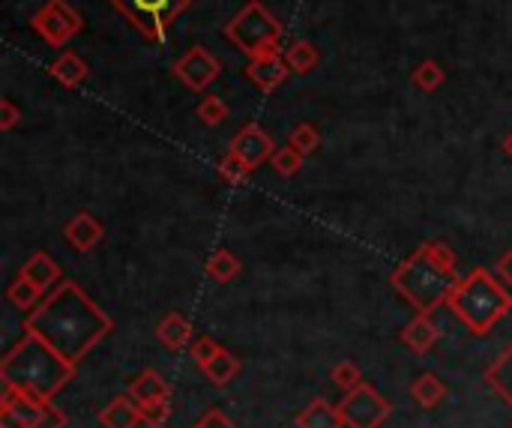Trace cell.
Returning a JSON list of instances; mask_svg holds the SVG:
<instances>
[{"label": "cell", "instance_id": "obj_14", "mask_svg": "<svg viewBox=\"0 0 512 428\" xmlns=\"http://www.w3.org/2000/svg\"><path fill=\"white\" fill-rule=\"evenodd\" d=\"M399 339H402L405 348H411L414 354L423 357V354H429V351L441 342V330H438V324L432 321V315L417 312V318L408 321V324L402 327Z\"/></svg>", "mask_w": 512, "mask_h": 428}, {"label": "cell", "instance_id": "obj_10", "mask_svg": "<svg viewBox=\"0 0 512 428\" xmlns=\"http://www.w3.org/2000/svg\"><path fill=\"white\" fill-rule=\"evenodd\" d=\"M228 150H234L240 159H246V162H249V168L255 171V168H261L264 162H270V159H273V153H276L279 147H276L273 135H270V132H264L258 123H246V126L231 138Z\"/></svg>", "mask_w": 512, "mask_h": 428}, {"label": "cell", "instance_id": "obj_7", "mask_svg": "<svg viewBox=\"0 0 512 428\" xmlns=\"http://www.w3.org/2000/svg\"><path fill=\"white\" fill-rule=\"evenodd\" d=\"M30 27L51 48H66V42L84 30V15L69 0H45L30 15Z\"/></svg>", "mask_w": 512, "mask_h": 428}, {"label": "cell", "instance_id": "obj_22", "mask_svg": "<svg viewBox=\"0 0 512 428\" xmlns=\"http://www.w3.org/2000/svg\"><path fill=\"white\" fill-rule=\"evenodd\" d=\"M285 63L291 66V72L297 75H309L321 66V51L318 45H312L309 39H294L288 48H285Z\"/></svg>", "mask_w": 512, "mask_h": 428}, {"label": "cell", "instance_id": "obj_29", "mask_svg": "<svg viewBox=\"0 0 512 428\" xmlns=\"http://www.w3.org/2000/svg\"><path fill=\"white\" fill-rule=\"evenodd\" d=\"M228 114H231V108H228V102L219 99V96H204V99L198 102V108H195V117H198L204 126H219V123L228 120Z\"/></svg>", "mask_w": 512, "mask_h": 428}, {"label": "cell", "instance_id": "obj_8", "mask_svg": "<svg viewBox=\"0 0 512 428\" xmlns=\"http://www.w3.org/2000/svg\"><path fill=\"white\" fill-rule=\"evenodd\" d=\"M393 402H387L372 384H360L357 390L345 393V399L339 402V414L345 428H381L393 417Z\"/></svg>", "mask_w": 512, "mask_h": 428}, {"label": "cell", "instance_id": "obj_31", "mask_svg": "<svg viewBox=\"0 0 512 428\" xmlns=\"http://www.w3.org/2000/svg\"><path fill=\"white\" fill-rule=\"evenodd\" d=\"M330 381H333L339 390L351 393V390H357V387L363 384V372H360V366H357L354 360H342V363H336V366L330 369Z\"/></svg>", "mask_w": 512, "mask_h": 428}, {"label": "cell", "instance_id": "obj_5", "mask_svg": "<svg viewBox=\"0 0 512 428\" xmlns=\"http://www.w3.org/2000/svg\"><path fill=\"white\" fill-rule=\"evenodd\" d=\"M225 39L234 42L243 54L249 57H261V54H273V51H285L282 42V24L279 18L261 3V0H249L228 24H225Z\"/></svg>", "mask_w": 512, "mask_h": 428}, {"label": "cell", "instance_id": "obj_26", "mask_svg": "<svg viewBox=\"0 0 512 428\" xmlns=\"http://www.w3.org/2000/svg\"><path fill=\"white\" fill-rule=\"evenodd\" d=\"M42 291L33 285V282H27L24 276H15L12 279V285L6 288V300L15 306V309H21V312H33L39 303H42Z\"/></svg>", "mask_w": 512, "mask_h": 428}, {"label": "cell", "instance_id": "obj_25", "mask_svg": "<svg viewBox=\"0 0 512 428\" xmlns=\"http://www.w3.org/2000/svg\"><path fill=\"white\" fill-rule=\"evenodd\" d=\"M411 81H414V87L417 90H423V93H435V90H441L444 87V81H447V69L438 63V60H420L417 66H414V72H411Z\"/></svg>", "mask_w": 512, "mask_h": 428}, {"label": "cell", "instance_id": "obj_33", "mask_svg": "<svg viewBox=\"0 0 512 428\" xmlns=\"http://www.w3.org/2000/svg\"><path fill=\"white\" fill-rule=\"evenodd\" d=\"M138 411H141V423L147 428H162L168 423V417H171V405H168V399L165 402H147V405H138Z\"/></svg>", "mask_w": 512, "mask_h": 428}, {"label": "cell", "instance_id": "obj_20", "mask_svg": "<svg viewBox=\"0 0 512 428\" xmlns=\"http://www.w3.org/2000/svg\"><path fill=\"white\" fill-rule=\"evenodd\" d=\"M411 399H414L423 411H435V408H441V405L450 399V387H447L438 375L426 372V375H420V378L411 384Z\"/></svg>", "mask_w": 512, "mask_h": 428}, {"label": "cell", "instance_id": "obj_18", "mask_svg": "<svg viewBox=\"0 0 512 428\" xmlns=\"http://www.w3.org/2000/svg\"><path fill=\"white\" fill-rule=\"evenodd\" d=\"M297 428H345L339 405H330L324 396H315L300 414H297Z\"/></svg>", "mask_w": 512, "mask_h": 428}, {"label": "cell", "instance_id": "obj_13", "mask_svg": "<svg viewBox=\"0 0 512 428\" xmlns=\"http://www.w3.org/2000/svg\"><path fill=\"white\" fill-rule=\"evenodd\" d=\"M18 276H24L27 282H33L42 294L54 291V288L63 282V270H60V264H57L48 252H33V255L18 267Z\"/></svg>", "mask_w": 512, "mask_h": 428}, {"label": "cell", "instance_id": "obj_34", "mask_svg": "<svg viewBox=\"0 0 512 428\" xmlns=\"http://www.w3.org/2000/svg\"><path fill=\"white\" fill-rule=\"evenodd\" d=\"M219 351H222V345H219L216 339H210V336H198V339L192 342V348H189V354H192V360H195L198 369H204Z\"/></svg>", "mask_w": 512, "mask_h": 428}, {"label": "cell", "instance_id": "obj_9", "mask_svg": "<svg viewBox=\"0 0 512 428\" xmlns=\"http://www.w3.org/2000/svg\"><path fill=\"white\" fill-rule=\"evenodd\" d=\"M171 72H174V75H177L189 90L204 93V90L219 78V72H222V60H219L210 48H204V45H192L186 54H180V57L174 60Z\"/></svg>", "mask_w": 512, "mask_h": 428}, {"label": "cell", "instance_id": "obj_15", "mask_svg": "<svg viewBox=\"0 0 512 428\" xmlns=\"http://www.w3.org/2000/svg\"><path fill=\"white\" fill-rule=\"evenodd\" d=\"M48 75L57 81V84H63V87H81L84 81H87V75H90V66H87V60L78 54V51H69V48H63L51 63H48Z\"/></svg>", "mask_w": 512, "mask_h": 428}, {"label": "cell", "instance_id": "obj_11", "mask_svg": "<svg viewBox=\"0 0 512 428\" xmlns=\"http://www.w3.org/2000/svg\"><path fill=\"white\" fill-rule=\"evenodd\" d=\"M63 240L75 249V252H93L102 240H105V225L99 216H93L90 210H78L66 225H63Z\"/></svg>", "mask_w": 512, "mask_h": 428}, {"label": "cell", "instance_id": "obj_23", "mask_svg": "<svg viewBox=\"0 0 512 428\" xmlns=\"http://www.w3.org/2000/svg\"><path fill=\"white\" fill-rule=\"evenodd\" d=\"M204 270H207V276H210L216 285H231V282L243 273V261H240L234 252H228V249H216V252L207 258Z\"/></svg>", "mask_w": 512, "mask_h": 428}, {"label": "cell", "instance_id": "obj_39", "mask_svg": "<svg viewBox=\"0 0 512 428\" xmlns=\"http://www.w3.org/2000/svg\"><path fill=\"white\" fill-rule=\"evenodd\" d=\"M504 150H507V153H510V156H512V132H510V135H507V138H504Z\"/></svg>", "mask_w": 512, "mask_h": 428}, {"label": "cell", "instance_id": "obj_36", "mask_svg": "<svg viewBox=\"0 0 512 428\" xmlns=\"http://www.w3.org/2000/svg\"><path fill=\"white\" fill-rule=\"evenodd\" d=\"M30 428H66V414H63V411H57L54 405H45L42 417H39V420H36Z\"/></svg>", "mask_w": 512, "mask_h": 428}, {"label": "cell", "instance_id": "obj_27", "mask_svg": "<svg viewBox=\"0 0 512 428\" xmlns=\"http://www.w3.org/2000/svg\"><path fill=\"white\" fill-rule=\"evenodd\" d=\"M216 171H219V177H222L228 186H240V183H246V180L252 177L249 162H246V159H240L234 150H225V156L219 159Z\"/></svg>", "mask_w": 512, "mask_h": 428}, {"label": "cell", "instance_id": "obj_37", "mask_svg": "<svg viewBox=\"0 0 512 428\" xmlns=\"http://www.w3.org/2000/svg\"><path fill=\"white\" fill-rule=\"evenodd\" d=\"M195 428H237L222 411H216V408H210L198 423H195Z\"/></svg>", "mask_w": 512, "mask_h": 428}, {"label": "cell", "instance_id": "obj_3", "mask_svg": "<svg viewBox=\"0 0 512 428\" xmlns=\"http://www.w3.org/2000/svg\"><path fill=\"white\" fill-rule=\"evenodd\" d=\"M447 309L474 336H486L495 330L501 318H507L512 312V291L498 279V273L477 267L459 279L453 297L447 300Z\"/></svg>", "mask_w": 512, "mask_h": 428}, {"label": "cell", "instance_id": "obj_2", "mask_svg": "<svg viewBox=\"0 0 512 428\" xmlns=\"http://www.w3.org/2000/svg\"><path fill=\"white\" fill-rule=\"evenodd\" d=\"M75 375H78V366L63 360L48 342H42L30 330H24V336L0 360L3 387L27 396L39 405H51L54 396L66 384L75 381Z\"/></svg>", "mask_w": 512, "mask_h": 428}, {"label": "cell", "instance_id": "obj_28", "mask_svg": "<svg viewBox=\"0 0 512 428\" xmlns=\"http://www.w3.org/2000/svg\"><path fill=\"white\" fill-rule=\"evenodd\" d=\"M303 159H306V156H303L297 147L282 144V147L273 153L270 165L276 168V174H279V177H297V174H300V168H303Z\"/></svg>", "mask_w": 512, "mask_h": 428}, {"label": "cell", "instance_id": "obj_24", "mask_svg": "<svg viewBox=\"0 0 512 428\" xmlns=\"http://www.w3.org/2000/svg\"><path fill=\"white\" fill-rule=\"evenodd\" d=\"M240 369H243V363L231 354V351H219L201 372H204V378L210 381V384H216V387H228L237 375H240Z\"/></svg>", "mask_w": 512, "mask_h": 428}, {"label": "cell", "instance_id": "obj_16", "mask_svg": "<svg viewBox=\"0 0 512 428\" xmlns=\"http://www.w3.org/2000/svg\"><path fill=\"white\" fill-rule=\"evenodd\" d=\"M156 339H159V345H162L165 351H171V354H177V351H183L186 345L195 342V339H192V324H189V318L180 315V312H168V315L156 324Z\"/></svg>", "mask_w": 512, "mask_h": 428}, {"label": "cell", "instance_id": "obj_35", "mask_svg": "<svg viewBox=\"0 0 512 428\" xmlns=\"http://www.w3.org/2000/svg\"><path fill=\"white\" fill-rule=\"evenodd\" d=\"M18 120H21V108L9 96L0 99V132H12L18 126Z\"/></svg>", "mask_w": 512, "mask_h": 428}, {"label": "cell", "instance_id": "obj_4", "mask_svg": "<svg viewBox=\"0 0 512 428\" xmlns=\"http://www.w3.org/2000/svg\"><path fill=\"white\" fill-rule=\"evenodd\" d=\"M459 273L447 270L441 264H435L423 249H417L414 255H408L390 276V285L396 288V294L423 315H432L435 309L447 306V300L453 297L456 285H459Z\"/></svg>", "mask_w": 512, "mask_h": 428}, {"label": "cell", "instance_id": "obj_19", "mask_svg": "<svg viewBox=\"0 0 512 428\" xmlns=\"http://www.w3.org/2000/svg\"><path fill=\"white\" fill-rule=\"evenodd\" d=\"M129 396L138 402V405H147V402H165L171 399V387L168 381L156 372V369H144L141 375L132 378L129 384Z\"/></svg>", "mask_w": 512, "mask_h": 428}, {"label": "cell", "instance_id": "obj_32", "mask_svg": "<svg viewBox=\"0 0 512 428\" xmlns=\"http://www.w3.org/2000/svg\"><path fill=\"white\" fill-rule=\"evenodd\" d=\"M420 249H423L435 264H441V267H447V270H456V267H459V255H456L447 243H441V240H426Z\"/></svg>", "mask_w": 512, "mask_h": 428}, {"label": "cell", "instance_id": "obj_21", "mask_svg": "<svg viewBox=\"0 0 512 428\" xmlns=\"http://www.w3.org/2000/svg\"><path fill=\"white\" fill-rule=\"evenodd\" d=\"M483 378H486V384L495 390V396L498 399H504L507 405L512 408V345L483 372Z\"/></svg>", "mask_w": 512, "mask_h": 428}, {"label": "cell", "instance_id": "obj_12", "mask_svg": "<svg viewBox=\"0 0 512 428\" xmlns=\"http://www.w3.org/2000/svg\"><path fill=\"white\" fill-rule=\"evenodd\" d=\"M246 78L264 90V93H273L291 72V66L285 63V51H273V54H261V57H249L246 63Z\"/></svg>", "mask_w": 512, "mask_h": 428}, {"label": "cell", "instance_id": "obj_38", "mask_svg": "<svg viewBox=\"0 0 512 428\" xmlns=\"http://www.w3.org/2000/svg\"><path fill=\"white\" fill-rule=\"evenodd\" d=\"M495 273H498V279L512 291V246L501 255V261L495 264Z\"/></svg>", "mask_w": 512, "mask_h": 428}, {"label": "cell", "instance_id": "obj_17", "mask_svg": "<svg viewBox=\"0 0 512 428\" xmlns=\"http://www.w3.org/2000/svg\"><path fill=\"white\" fill-rule=\"evenodd\" d=\"M102 428H138L141 426V411L132 396H117L111 399L99 414H96Z\"/></svg>", "mask_w": 512, "mask_h": 428}, {"label": "cell", "instance_id": "obj_1", "mask_svg": "<svg viewBox=\"0 0 512 428\" xmlns=\"http://www.w3.org/2000/svg\"><path fill=\"white\" fill-rule=\"evenodd\" d=\"M24 330L36 333L63 360L78 366L114 330V321L84 294L78 282H60L33 312H27Z\"/></svg>", "mask_w": 512, "mask_h": 428}, {"label": "cell", "instance_id": "obj_30", "mask_svg": "<svg viewBox=\"0 0 512 428\" xmlns=\"http://www.w3.org/2000/svg\"><path fill=\"white\" fill-rule=\"evenodd\" d=\"M288 144L297 147L303 156H312V153L321 147V132H318V126H312V123H297V126L288 132Z\"/></svg>", "mask_w": 512, "mask_h": 428}, {"label": "cell", "instance_id": "obj_6", "mask_svg": "<svg viewBox=\"0 0 512 428\" xmlns=\"http://www.w3.org/2000/svg\"><path fill=\"white\" fill-rule=\"evenodd\" d=\"M195 0H108L147 42L162 45L168 39V27L192 6Z\"/></svg>", "mask_w": 512, "mask_h": 428}]
</instances>
